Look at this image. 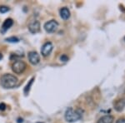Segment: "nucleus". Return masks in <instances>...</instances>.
Listing matches in <instances>:
<instances>
[{
	"label": "nucleus",
	"mask_w": 125,
	"mask_h": 123,
	"mask_svg": "<svg viewBox=\"0 0 125 123\" xmlns=\"http://www.w3.org/2000/svg\"><path fill=\"white\" fill-rule=\"evenodd\" d=\"M18 82H19L18 78L14 75L9 73L3 75L0 79L1 86L5 89H11V88L15 87L18 85Z\"/></svg>",
	"instance_id": "nucleus-1"
},
{
	"label": "nucleus",
	"mask_w": 125,
	"mask_h": 123,
	"mask_svg": "<svg viewBox=\"0 0 125 123\" xmlns=\"http://www.w3.org/2000/svg\"><path fill=\"white\" fill-rule=\"evenodd\" d=\"M83 116L82 112L80 110H74L73 108L69 107L66 110L64 117L65 120L68 122H75L81 119Z\"/></svg>",
	"instance_id": "nucleus-2"
},
{
	"label": "nucleus",
	"mask_w": 125,
	"mask_h": 123,
	"mask_svg": "<svg viewBox=\"0 0 125 123\" xmlns=\"http://www.w3.org/2000/svg\"><path fill=\"white\" fill-rule=\"evenodd\" d=\"M27 68V64L22 60H15L12 64V70L16 74H22Z\"/></svg>",
	"instance_id": "nucleus-3"
},
{
	"label": "nucleus",
	"mask_w": 125,
	"mask_h": 123,
	"mask_svg": "<svg viewBox=\"0 0 125 123\" xmlns=\"http://www.w3.org/2000/svg\"><path fill=\"white\" fill-rule=\"evenodd\" d=\"M43 28L47 33H54L55 31H57L58 28V23L57 21H55V20H50V21L45 23Z\"/></svg>",
	"instance_id": "nucleus-4"
},
{
	"label": "nucleus",
	"mask_w": 125,
	"mask_h": 123,
	"mask_svg": "<svg viewBox=\"0 0 125 123\" xmlns=\"http://www.w3.org/2000/svg\"><path fill=\"white\" fill-rule=\"evenodd\" d=\"M53 46L52 43L50 42H47L42 46L41 47V54L43 56V57H48L51 54L52 51H53Z\"/></svg>",
	"instance_id": "nucleus-5"
},
{
	"label": "nucleus",
	"mask_w": 125,
	"mask_h": 123,
	"mask_svg": "<svg viewBox=\"0 0 125 123\" xmlns=\"http://www.w3.org/2000/svg\"><path fill=\"white\" fill-rule=\"evenodd\" d=\"M28 57H29V62L32 65H37V64L39 63L40 57H39V54L37 52H34V51L29 52Z\"/></svg>",
	"instance_id": "nucleus-6"
},
{
	"label": "nucleus",
	"mask_w": 125,
	"mask_h": 123,
	"mask_svg": "<svg viewBox=\"0 0 125 123\" xmlns=\"http://www.w3.org/2000/svg\"><path fill=\"white\" fill-rule=\"evenodd\" d=\"M29 30L31 33L36 34L40 31V23L38 20H33L29 24Z\"/></svg>",
	"instance_id": "nucleus-7"
},
{
	"label": "nucleus",
	"mask_w": 125,
	"mask_h": 123,
	"mask_svg": "<svg viewBox=\"0 0 125 123\" xmlns=\"http://www.w3.org/2000/svg\"><path fill=\"white\" fill-rule=\"evenodd\" d=\"M13 20L12 19H7L3 22V25H2V28H1V33H5L7 30H9L10 28L13 26Z\"/></svg>",
	"instance_id": "nucleus-8"
},
{
	"label": "nucleus",
	"mask_w": 125,
	"mask_h": 123,
	"mask_svg": "<svg viewBox=\"0 0 125 123\" xmlns=\"http://www.w3.org/2000/svg\"><path fill=\"white\" fill-rule=\"evenodd\" d=\"M125 107V99H119L114 103V109L118 112H122Z\"/></svg>",
	"instance_id": "nucleus-9"
},
{
	"label": "nucleus",
	"mask_w": 125,
	"mask_h": 123,
	"mask_svg": "<svg viewBox=\"0 0 125 123\" xmlns=\"http://www.w3.org/2000/svg\"><path fill=\"white\" fill-rule=\"evenodd\" d=\"M60 17L63 20H67L70 18V11L68 8H62L60 9Z\"/></svg>",
	"instance_id": "nucleus-10"
},
{
	"label": "nucleus",
	"mask_w": 125,
	"mask_h": 123,
	"mask_svg": "<svg viewBox=\"0 0 125 123\" xmlns=\"http://www.w3.org/2000/svg\"><path fill=\"white\" fill-rule=\"evenodd\" d=\"M114 122V117L110 115L102 116L99 120L98 121V123H113Z\"/></svg>",
	"instance_id": "nucleus-11"
},
{
	"label": "nucleus",
	"mask_w": 125,
	"mask_h": 123,
	"mask_svg": "<svg viewBox=\"0 0 125 123\" xmlns=\"http://www.w3.org/2000/svg\"><path fill=\"white\" fill-rule=\"evenodd\" d=\"M33 80H34V77H33L31 80L29 81V82L27 84V86H25V88H24V93H25L26 95L29 92L30 88H31V86H32V84H33Z\"/></svg>",
	"instance_id": "nucleus-12"
},
{
	"label": "nucleus",
	"mask_w": 125,
	"mask_h": 123,
	"mask_svg": "<svg viewBox=\"0 0 125 123\" xmlns=\"http://www.w3.org/2000/svg\"><path fill=\"white\" fill-rule=\"evenodd\" d=\"M6 42H9V43H19V39L17 37H10V38H8L5 39Z\"/></svg>",
	"instance_id": "nucleus-13"
},
{
	"label": "nucleus",
	"mask_w": 125,
	"mask_h": 123,
	"mask_svg": "<svg viewBox=\"0 0 125 123\" xmlns=\"http://www.w3.org/2000/svg\"><path fill=\"white\" fill-rule=\"evenodd\" d=\"M9 11V8L7 6H0V13H5Z\"/></svg>",
	"instance_id": "nucleus-14"
},
{
	"label": "nucleus",
	"mask_w": 125,
	"mask_h": 123,
	"mask_svg": "<svg viewBox=\"0 0 125 123\" xmlns=\"http://www.w3.org/2000/svg\"><path fill=\"white\" fill-rule=\"evenodd\" d=\"M60 60H61L62 62H65L68 61V57L67 55H65V54H63V55H62L61 57H60Z\"/></svg>",
	"instance_id": "nucleus-15"
},
{
	"label": "nucleus",
	"mask_w": 125,
	"mask_h": 123,
	"mask_svg": "<svg viewBox=\"0 0 125 123\" xmlns=\"http://www.w3.org/2000/svg\"><path fill=\"white\" fill-rule=\"evenodd\" d=\"M6 107H7V106H6L5 103H3V102L0 103V111H4Z\"/></svg>",
	"instance_id": "nucleus-16"
},
{
	"label": "nucleus",
	"mask_w": 125,
	"mask_h": 123,
	"mask_svg": "<svg viewBox=\"0 0 125 123\" xmlns=\"http://www.w3.org/2000/svg\"><path fill=\"white\" fill-rule=\"evenodd\" d=\"M116 123H125V118H120L117 121Z\"/></svg>",
	"instance_id": "nucleus-17"
},
{
	"label": "nucleus",
	"mask_w": 125,
	"mask_h": 123,
	"mask_svg": "<svg viewBox=\"0 0 125 123\" xmlns=\"http://www.w3.org/2000/svg\"><path fill=\"white\" fill-rule=\"evenodd\" d=\"M23 122V119H21V118H19V119H18V123H22Z\"/></svg>",
	"instance_id": "nucleus-18"
},
{
	"label": "nucleus",
	"mask_w": 125,
	"mask_h": 123,
	"mask_svg": "<svg viewBox=\"0 0 125 123\" xmlns=\"http://www.w3.org/2000/svg\"><path fill=\"white\" fill-rule=\"evenodd\" d=\"M2 58H3V55H2V53L0 52V60H1Z\"/></svg>",
	"instance_id": "nucleus-19"
},
{
	"label": "nucleus",
	"mask_w": 125,
	"mask_h": 123,
	"mask_svg": "<svg viewBox=\"0 0 125 123\" xmlns=\"http://www.w3.org/2000/svg\"><path fill=\"white\" fill-rule=\"evenodd\" d=\"M124 41H125V37H124Z\"/></svg>",
	"instance_id": "nucleus-20"
}]
</instances>
